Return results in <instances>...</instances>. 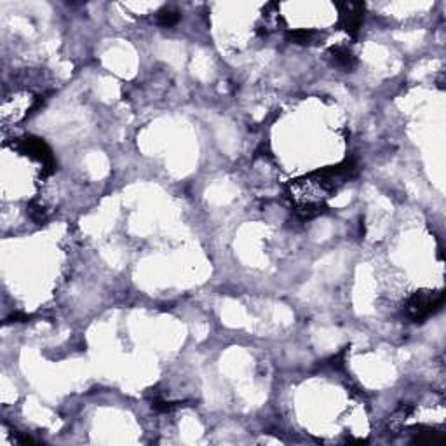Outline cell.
Returning <instances> with one entry per match:
<instances>
[{
  "label": "cell",
  "instance_id": "277c9868",
  "mask_svg": "<svg viewBox=\"0 0 446 446\" xmlns=\"http://www.w3.org/2000/svg\"><path fill=\"white\" fill-rule=\"evenodd\" d=\"M180 19L178 12L173 9H164L162 12L157 14V23L161 24V26H173V24H176Z\"/></svg>",
  "mask_w": 446,
  "mask_h": 446
},
{
  "label": "cell",
  "instance_id": "3957f363",
  "mask_svg": "<svg viewBox=\"0 0 446 446\" xmlns=\"http://www.w3.org/2000/svg\"><path fill=\"white\" fill-rule=\"evenodd\" d=\"M331 54H333V59L335 63L338 66H342V68H352L354 66V56L352 52L349 51L347 47H343V45H338V47H335L333 51H331Z\"/></svg>",
  "mask_w": 446,
  "mask_h": 446
},
{
  "label": "cell",
  "instance_id": "6da1fadb",
  "mask_svg": "<svg viewBox=\"0 0 446 446\" xmlns=\"http://www.w3.org/2000/svg\"><path fill=\"white\" fill-rule=\"evenodd\" d=\"M443 303V293H431V291H422V293H415L412 298L406 303V310H408V316L412 317L413 321H420L429 317L434 310H438Z\"/></svg>",
  "mask_w": 446,
  "mask_h": 446
},
{
  "label": "cell",
  "instance_id": "8992f818",
  "mask_svg": "<svg viewBox=\"0 0 446 446\" xmlns=\"http://www.w3.org/2000/svg\"><path fill=\"white\" fill-rule=\"evenodd\" d=\"M176 406H178V403H169V401H164V399H155L154 401V408L157 410V412L169 413V412H173Z\"/></svg>",
  "mask_w": 446,
  "mask_h": 446
},
{
  "label": "cell",
  "instance_id": "52a82bcc",
  "mask_svg": "<svg viewBox=\"0 0 446 446\" xmlns=\"http://www.w3.org/2000/svg\"><path fill=\"white\" fill-rule=\"evenodd\" d=\"M30 215H31V218H33V220H37V222H42L45 218V210H44V206H40V204L38 203H31L30 204Z\"/></svg>",
  "mask_w": 446,
  "mask_h": 446
},
{
  "label": "cell",
  "instance_id": "7a4b0ae2",
  "mask_svg": "<svg viewBox=\"0 0 446 446\" xmlns=\"http://www.w3.org/2000/svg\"><path fill=\"white\" fill-rule=\"evenodd\" d=\"M342 23L350 35H356L363 24V5L361 3H342Z\"/></svg>",
  "mask_w": 446,
  "mask_h": 446
},
{
  "label": "cell",
  "instance_id": "5b68a950",
  "mask_svg": "<svg viewBox=\"0 0 446 446\" xmlns=\"http://www.w3.org/2000/svg\"><path fill=\"white\" fill-rule=\"evenodd\" d=\"M312 31L309 30H295V31H289V38L293 42H298V44H305L312 38Z\"/></svg>",
  "mask_w": 446,
  "mask_h": 446
}]
</instances>
